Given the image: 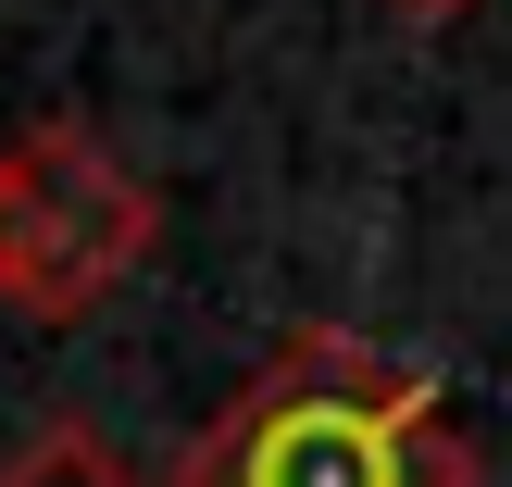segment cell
I'll list each match as a JSON object with an SVG mask.
<instances>
[{
	"label": "cell",
	"mask_w": 512,
	"mask_h": 487,
	"mask_svg": "<svg viewBox=\"0 0 512 487\" xmlns=\"http://www.w3.org/2000/svg\"><path fill=\"white\" fill-rule=\"evenodd\" d=\"M0 487H150L138 463H125V450L113 438H100V425L88 413H50L38 425V438H25L13 450V463H0Z\"/></svg>",
	"instance_id": "3957f363"
},
{
	"label": "cell",
	"mask_w": 512,
	"mask_h": 487,
	"mask_svg": "<svg viewBox=\"0 0 512 487\" xmlns=\"http://www.w3.org/2000/svg\"><path fill=\"white\" fill-rule=\"evenodd\" d=\"M175 487H488L438 375L350 325H300L188 438Z\"/></svg>",
	"instance_id": "6da1fadb"
},
{
	"label": "cell",
	"mask_w": 512,
	"mask_h": 487,
	"mask_svg": "<svg viewBox=\"0 0 512 487\" xmlns=\"http://www.w3.org/2000/svg\"><path fill=\"white\" fill-rule=\"evenodd\" d=\"M163 250V188L88 113H38L0 138V313L88 325Z\"/></svg>",
	"instance_id": "7a4b0ae2"
},
{
	"label": "cell",
	"mask_w": 512,
	"mask_h": 487,
	"mask_svg": "<svg viewBox=\"0 0 512 487\" xmlns=\"http://www.w3.org/2000/svg\"><path fill=\"white\" fill-rule=\"evenodd\" d=\"M488 0H388V25H413V38H450V25H475Z\"/></svg>",
	"instance_id": "277c9868"
}]
</instances>
